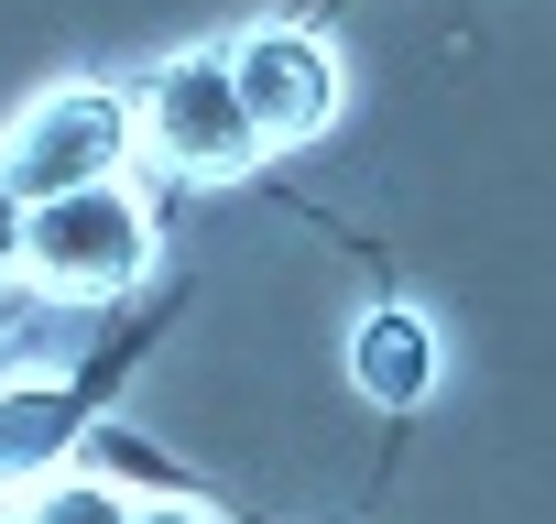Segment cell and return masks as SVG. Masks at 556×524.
<instances>
[{"label":"cell","instance_id":"9","mask_svg":"<svg viewBox=\"0 0 556 524\" xmlns=\"http://www.w3.org/2000/svg\"><path fill=\"white\" fill-rule=\"evenodd\" d=\"M121 524H218V513H207V502H131Z\"/></svg>","mask_w":556,"mask_h":524},{"label":"cell","instance_id":"4","mask_svg":"<svg viewBox=\"0 0 556 524\" xmlns=\"http://www.w3.org/2000/svg\"><path fill=\"white\" fill-rule=\"evenodd\" d=\"M229 88H240V110H251L262 153H295V142H317V132L339 121V99H350V77H339V45H328L317 23H251V34L229 45Z\"/></svg>","mask_w":556,"mask_h":524},{"label":"cell","instance_id":"1","mask_svg":"<svg viewBox=\"0 0 556 524\" xmlns=\"http://www.w3.org/2000/svg\"><path fill=\"white\" fill-rule=\"evenodd\" d=\"M142 274H153V208L121 175L23 208V285L45 307H121Z\"/></svg>","mask_w":556,"mask_h":524},{"label":"cell","instance_id":"5","mask_svg":"<svg viewBox=\"0 0 556 524\" xmlns=\"http://www.w3.org/2000/svg\"><path fill=\"white\" fill-rule=\"evenodd\" d=\"M350 383H361V404H382V415H415V404L447 383L437 317H426V307H404V296H382V307L350 328Z\"/></svg>","mask_w":556,"mask_h":524},{"label":"cell","instance_id":"6","mask_svg":"<svg viewBox=\"0 0 556 524\" xmlns=\"http://www.w3.org/2000/svg\"><path fill=\"white\" fill-rule=\"evenodd\" d=\"M66 437H77V394L66 383H0V491H34L55 459H66Z\"/></svg>","mask_w":556,"mask_h":524},{"label":"cell","instance_id":"2","mask_svg":"<svg viewBox=\"0 0 556 524\" xmlns=\"http://www.w3.org/2000/svg\"><path fill=\"white\" fill-rule=\"evenodd\" d=\"M131 142H142L164 175H186V186H240V175L262 164V132H251V110H240V88H229V55H175V66H153V77L131 88Z\"/></svg>","mask_w":556,"mask_h":524},{"label":"cell","instance_id":"3","mask_svg":"<svg viewBox=\"0 0 556 524\" xmlns=\"http://www.w3.org/2000/svg\"><path fill=\"white\" fill-rule=\"evenodd\" d=\"M121 164H131V88H99V77H66V88L23 99L12 132H0V186L23 208L66 197V186H110Z\"/></svg>","mask_w":556,"mask_h":524},{"label":"cell","instance_id":"8","mask_svg":"<svg viewBox=\"0 0 556 524\" xmlns=\"http://www.w3.org/2000/svg\"><path fill=\"white\" fill-rule=\"evenodd\" d=\"M0 274H23V197L0 186Z\"/></svg>","mask_w":556,"mask_h":524},{"label":"cell","instance_id":"7","mask_svg":"<svg viewBox=\"0 0 556 524\" xmlns=\"http://www.w3.org/2000/svg\"><path fill=\"white\" fill-rule=\"evenodd\" d=\"M131 502L99 481V470H45L23 502H12V524H121Z\"/></svg>","mask_w":556,"mask_h":524}]
</instances>
